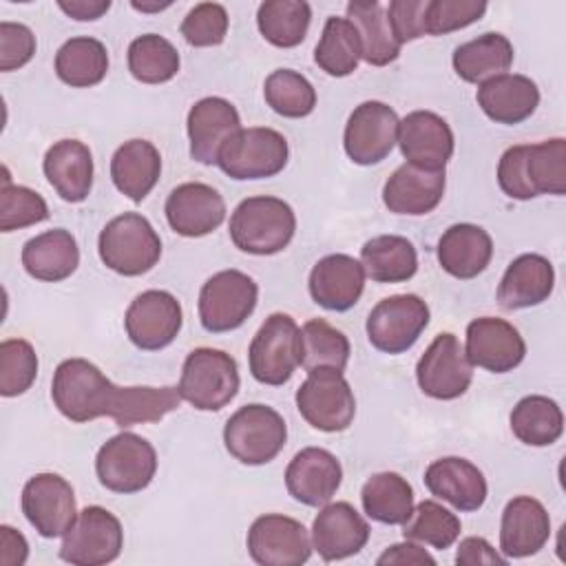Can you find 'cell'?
<instances>
[{"mask_svg": "<svg viewBox=\"0 0 566 566\" xmlns=\"http://www.w3.org/2000/svg\"><path fill=\"white\" fill-rule=\"evenodd\" d=\"M453 71L469 84H482L506 73L513 64V44L502 33H482L453 51Z\"/></svg>", "mask_w": 566, "mask_h": 566, "instance_id": "obj_35", "label": "cell"}, {"mask_svg": "<svg viewBox=\"0 0 566 566\" xmlns=\"http://www.w3.org/2000/svg\"><path fill=\"white\" fill-rule=\"evenodd\" d=\"M117 385L86 358H66L53 371L51 398L71 422H88L108 416Z\"/></svg>", "mask_w": 566, "mask_h": 566, "instance_id": "obj_3", "label": "cell"}, {"mask_svg": "<svg viewBox=\"0 0 566 566\" xmlns=\"http://www.w3.org/2000/svg\"><path fill=\"white\" fill-rule=\"evenodd\" d=\"M360 502L367 517L396 526L405 524L413 511V489L400 473L380 471L363 484Z\"/></svg>", "mask_w": 566, "mask_h": 566, "instance_id": "obj_38", "label": "cell"}, {"mask_svg": "<svg viewBox=\"0 0 566 566\" xmlns=\"http://www.w3.org/2000/svg\"><path fill=\"white\" fill-rule=\"evenodd\" d=\"M551 537V517L544 504L531 495L506 502L500 522V551L506 559L535 555Z\"/></svg>", "mask_w": 566, "mask_h": 566, "instance_id": "obj_26", "label": "cell"}, {"mask_svg": "<svg viewBox=\"0 0 566 566\" xmlns=\"http://www.w3.org/2000/svg\"><path fill=\"white\" fill-rule=\"evenodd\" d=\"M296 232L292 206L279 197H248L230 217V239L248 254L270 256L285 250Z\"/></svg>", "mask_w": 566, "mask_h": 566, "instance_id": "obj_2", "label": "cell"}, {"mask_svg": "<svg viewBox=\"0 0 566 566\" xmlns=\"http://www.w3.org/2000/svg\"><path fill=\"white\" fill-rule=\"evenodd\" d=\"M155 471V447L133 431H122L108 438L95 458L97 480L113 493L128 495L144 491L153 482Z\"/></svg>", "mask_w": 566, "mask_h": 566, "instance_id": "obj_7", "label": "cell"}, {"mask_svg": "<svg viewBox=\"0 0 566 566\" xmlns=\"http://www.w3.org/2000/svg\"><path fill=\"white\" fill-rule=\"evenodd\" d=\"M190 157L199 164L212 166L219 159L223 144L241 130L237 108L223 97H203L192 104L186 119Z\"/></svg>", "mask_w": 566, "mask_h": 566, "instance_id": "obj_24", "label": "cell"}, {"mask_svg": "<svg viewBox=\"0 0 566 566\" xmlns=\"http://www.w3.org/2000/svg\"><path fill=\"white\" fill-rule=\"evenodd\" d=\"M493 256L491 234L475 223H455L438 241V261L455 279H475Z\"/></svg>", "mask_w": 566, "mask_h": 566, "instance_id": "obj_32", "label": "cell"}, {"mask_svg": "<svg viewBox=\"0 0 566 566\" xmlns=\"http://www.w3.org/2000/svg\"><path fill=\"white\" fill-rule=\"evenodd\" d=\"M310 20L312 7L303 0H268L256 11L261 35L279 49L298 46L307 35Z\"/></svg>", "mask_w": 566, "mask_h": 566, "instance_id": "obj_42", "label": "cell"}, {"mask_svg": "<svg viewBox=\"0 0 566 566\" xmlns=\"http://www.w3.org/2000/svg\"><path fill=\"white\" fill-rule=\"evenodd\" d=\"M29 555V544L24 535L9 524L0 526V564L2 566H22Z\"/></svg>", "mask_w": 566, "mask_h": 566, "instance_id": "obj_56", "label": "cell"}, {"mask_svg": "<svg viewBox=\"0 0 566 566\" xmlns=\"http://www.w3.org/2000/svg\"><path fill=\"white\" fill-rule=\"evenodd\" d=\"M250 374L263 385L287 382L301 365V329L290 314H270L248 349Z\"/></svg>", "mask_w": 566, "mask_h": 566, "instance_id": "obj_8", "label": "cell"}, {"mask_svg": "<svg viewBox=\"0 0 566 566\" xmlns=\"http://www.w3.org/2000/svg\"><path fill=\"white\" fill-rule=\"evenodd\" d=\"M97 252L108 270L122 276H139L157 265L161 239L146 217L124 212L102 228Z\"/></svg>", "mask_w": 566, "mask_h": 566, "instance_id": "obj_4", "label": "cell"}, {"mask_svg": "<svg viewBox=\"0 0 566 566\" xmlns=\"http://www.w3.org/2000/svg\"><path fill=\"white\" fill-rule=\"evenodd\" d=\"M237 360L212 347L192 349L181 367L179 396L199 411L223 409L239 391Z\"/></svg>", "mask_w": 566, "mask_h": 566, "instance_id": "obj_6", "label": "cell"}, {"mask_svg": "<svg viewBox=\"0 0 566 566\" xmlns=\"http://www.w3.org/2000/svg\"><path fill=\"white\" fill-rule=\"evenodd\" d=\"M166 7H170V2H161V4H139V2H133V9H137V11H161V9H166Z\"/></svg>", "mask_w": 566, "mask_h": 566, "instance_id": "obj_58", "label": "cell"}, {"mask_svg": "<svg viewBox=\"0 0 566 566\" xmlns=\"http://www.w3.org/2000/svg\"><path fill=\"white\" fill-rule=\"evenodd\" d=\"M307 287L316 305L345 312L358 303L365 290L363 263L349 254H327L314 263Z\"/></svg>", "mask_w": 566, "mask_h": 566, "instance_id": "obj_27", "label": "cell"}, {"mask_svg": "<svg viewBox=\"0 0 566 566\" xmlns=\"http://www.w3.org/2000/svg\"><path fill=\"white\" fill-rule=\"evenodd\" d=\"M497 184L511 199L566 192V139L553 137L539 144H517L502 153Z\"/></svg>", "mask_w": 566, "mask_h": 566, "instance_id": "obj_1", "label": "cell"}, {"mask_svg": "<svg viewBox=\"0 0 566 566\" xmlns=\"http://www.w3.org/2000/svg\"><path fill=\"white\" fill-rule=\"evenodd\" d=\"M429 325V305L418 294H394L378 301L365 323L369 343L385 354H402Z\"/></svg>", "mask_w": 566, "mask_h": 566, "instance_id": "obj_13", "label": "cell"}, {"mask_svg": "<svg viewBox=\"0 0 566 566\" xmlns=\"http://www.w3.org/2000/svg\"><path fill=\"white\" fill-rule=\"evenodd\" d=\"M22 265L27 274L38 281H46V283L64 281L80 265L77 241L64 228L46 230L24 243Z\"/></svg>", "mask_w": 566, "mask_h": 566, "instance_id": "obj_33", "label": "cell"}, {"mask_svg": "<svg viewBox=\"0 0 566 566\" xmlns=\"http://www.w3.org/2000/svg\"><path fill=\"white\" fill-rule=\"evenodd\" d=\"M467 358L493 374L513 371L526 356V343L504 318L482 316L467 325Z\"/></svg>", "mask_w": 566, "mask_h": 566, "instance_id": "obj_19", "label": "cell"}, {"mask_svg": "<svg viewBox=\"0 0 566 566\" xmlns=\"http://www.w3.org/2000/svg\"><path fill=\"white\" fill-rule=\"evenodd\" d=\"M343 482L338 458L321 447L301 449L285 469L287 493L305 506L327 504Z\"/></svg>", "mask_w": 566, "mask_h": 566, "instance_id": "obj_21", "label": "cell"}, {"mask_svg": "<svg viewBox=\"0 0 566 566\" xmlns=\"http://www.w3.org/2000/svg\"><path fill=\"white\" fill-rule=\"evenodd\" d=\"M35 53V35L27 24L0 22V71L22 69Z\"/></svg>", "mask_w": 566, "mask_h": 566, "instance_id": "obj_52", "label": "cell"}, {"mask_svg": "<svg viewBox=\"0 0 566 566\" xmlns=\"http://www.w3.org/2000/svg\"><path fill=\"white\" fill-rule=\"evenodd\" d=\"M486 11L482 0H429L424 11V35H444L478 22Z\"/></svg>", "mask_w": 566, "mask_h": 566, "instance_id": "obj_50", "label": "cell"}, {"mask_svg": "<svg viewBox=\"0 0 566 566\" xmlns=\"http://www.w3.org/2000/svg\"><path fill=\"white\" fill-rule=\"evenodd\" d=\"M57 7L71 15L73 20L88 22L102 18L111 9V0H71V2H57Z\"/></svg>", "mask_w": 566, "mask_h": 566, "instance_id": "obj_57", "label": "cell"}, {"mask_svg": "<svg viewBox=\"0 0 566 566\" xmlns=\"http://www.w3.org/2000/svg\"><path fill=\"white\" fill-rule=\"evenodd\" d=\"M22 513L42 537H60L77 517L73 486L57 473H35L22 489Z\"/></svg>", "mask_w": 566, "mask_h": 566, "instance_id": "obj_18", "label": "cell"}, {"mask_svg": "<svg viewBox=\"0 0 566 566\" xmlns=\"http://www.w3.org/2000/svg\"><path fill=\"white\" fill-rule=\"evenodd\" d=\"M378 566H385V564H429L433 566L436 559L424 551L420 548L418 544H413L411 539H405L400 544H391L389 548L382 551V555L376 559Z\"/></svg>", "mask_w": 566, "mask_h": 566, "instance_id": "obj_55", "label": "cell"}, {"mask_svg": "<svg viewBox=\"0 0 566 566\" xmlns=\"http://www.w3.org/2000/svg\"><path fill=\"white\" fill-rule=\"evenodd\" d=\"M263 97L274 113L290 119L307 117L316 106V91L312 82L292 69L272 71L265 77Z\"/></svg>", "mask_w": 566, "mask_h": 566, "instance_id": "obj_46", "label": "cell"}, {"mask_svg": "<svg viewBox=\"0 0 566 566\" xmlns=\"http://www.w3.org/2000/svg\"><path fill=\"white\" fill-rule=\"evenodd\" d=\"M44 177L69 203H80L93 188V155L80 139L55 142L42 161Z\"/></svg>", "mask_w": 566, "mask_h": 566, "instance_id": "obj_30", "label": "cell"}, {"mask_svg": "<svg viewBox=\"0 0 566 566\" xmlns=\"http://www.w3.org/2000/svg\"><path fill=\"white\" fill-rule=\"evenodd\" d=\"M369 524L349 502L323 504L312 524V548L323 562H338L365 548Z\"/></svg>", "mask_w": 566, "mask_h": 566, "instance_id": "obj_22", "label": "cell"}, {"mask_svg": "<svg viewBox=\"0 0 566 566\" xmlns=\"http://www.w3.org/2000/svg\"><path fill=\"white\" fill-rule=\"evenodd\" d=\"M398 146L407 161L424 168H444L453 155L451 126L431 111H411L398 124Z\"/></svg>", "mask_w": 566, "mask_h": 566, "instance_id": "obj_25", "label": "cell"}, {"mask_svg": "<svg viewBox=\"0 0 566 566\" xmlns=\"http://www.w3.org/2000/svg\"><path fill=\"white\" fill-rule=\"evenodd\" d=\"M398 115L396 111L378 99L358 104L343 135V146L347 157L358 166L380 164L398 144Z\"/></svg>", "mask_w": 566, "mask_h": 566, "instance_id": "obj_15", "label": "cell"}, {"mask_svg": "<svg viewBox=\"0 0 566 566\" xmlns=\"http://www.w3.org/2000/svg\"><path fill=\"white\" fill-rule=\"evenodd\" d=\"M122 522L104 506H86L62 535L60 557L73 566H102L119 557Z\"/></svg>", "mask_w": 566, "mask_h": 566, "instance_id": "obj_12", "label": "cell"}, {"mask_svg": "<svg viewBox=\"0 0 566 566\" xmlns=\"http://www.w3.org/2000/svg\"><path fill=\"white\" fill-rule=\"evenodd\" d=\"M179 53L164 35L144 33L128 46V71L142 84H164L179 71Z\"/></svg>", "mask_w": 566, "mask_h": 566, "instance_id": "obj_45", "label": "cell"}, {"mask_svg": "<svg viewBox=\"0 0 566 566\" xmlns=\"http://www.w3.org/2000/svg\"><path fill=\"white\" fill-rule=\"evenodd\" d=\"M513 436L528 447H548L564 431V413L548 396H526L511 411Z\"/></svg>", "mask_w": 566, "mask_h": 566, "instance_id": "obj_41", "label": "cell"}, {"mask_svg": "<svg viewBox=\"0 0 566 566\" xmlns=\"http://www.w3.org/2000/svg\"><path fill=\"white\" fill-rule=\"evenodd\" d=\"M444 168H424L418 164L398 166L385 181L382 201L394 214L420 217L431 212L444 195Z\"/></svg>", "mask_w": 566, "mask_h": 566, "instance_id": "obj_23", "label": "cell"}, {"mask_svg": "<svg viewBox=\"0 0 566 566\" xmlns=\"http://www.w3.org/2000/svg\"><path fill=\"white\" fill-rule=\"evenodd\" d=\"M248 553L261 566H301L312 555L307 528L287 515H259L248 531Z\"/></svg>", "mask_w": 566, "mask_h": 566, "instance_id": "obj_16", "label": "cell"}, {"mask_svg": "<svg viewBox=\"0 0 566 566\" xmlns=\"http://www.w3.org/2000/svg\"><path fill=\"white\" fill-rule=\"evenodd\" d=\"M455 564L458 566H504L506 564V557L500 555L484 537H464L458 546V553H455Z\"/></svg>", "mask_w": 566, "mask_h": 566, "instance_id": "obj_54", "label": "cell"}, {"mask_svg": "<svg viewBox=\"0 0 566 566\" xmlns=\"http://www.w3.org/2000/svg\"><path fill=\"white\" fill-rule=\"evenodd\" d=\"M424 486L431 495L464 513L478 511L489 493L484 473L473 462L455 455L433 460L424 471Z\"/></svg>", "mask_w": 566, "mask_h": 566, "instance_id": "obj_28", "label": "cell"}, {"mask_svg": "<svg viewBox=\"0 0 566 566\" xmlns=\"http://www.w3.org/2000/svg\"><path fill=\"white\" fill-rule=\"evenodd\" d=\"M108 71L106 46L88 35L66 40L55 53V75L73 86L88 88L99 84Z\"/></svg>", "mask_w": 566, "mask_h": 566, "instance_id": "obj_40", "label": "cell"}, {"mask_svg": "<svg viewBox=\"0 0 566 566\" xmlns=\"http://www.w3.org/2000/svg\"><path fill=\"white\" fill-rule=\"evenodd\" d=\"M360 263L376 283H402L416 274L418 254L407 237L380 234L363 245Z\"/></svg>", "mask_w": 566, "mask_h": 566, "instance_id": "obj_37", "label": "cell"}, {"mask_svg": "<svg viewBox=\"0 0 566 566\" xmlns=\"http://www.w3.org/2000/svg\"><path fill=\"white\" fill-rule=\"evenodd\" d=\"M181 402L177 387H117L108 418L122 429L159 422Z\"/></svg>", "mask_w": 566, "mask_h": 566, "instance_id": "obj_39", "label": "cell"}, {"mask_svg": "<svg viewBox=\"0 0 566 566\" xmlns=\"http://www.w3.org/2000/svg\"><path fill=\"white\" fill-rule=\"evenodd\" d=\"M363 60L360 40L354 24L347 18H327L321 40L314 49V62L332 77L352 75Z\"/></svg>", "mask_w": 566, "mask_h": 566, "instance_id": "obj_43", "label": "cell"}, {"mask_svg": "<svg viewBox=\"0 0 566 566\" xmlns=\"http://www.w3.org/2000/svg\"><path fill=\"white\" fill-rule=\"evenodd\" d=\"M555 285V270L542 254L513 259L497 285V303L504 310H524L544 303Z\"/></svg>", "mask_w": 566, "mask_h": 566, "instance_id": "obj_31", "label": "cell"}, {"mask_svg": "<svg viewBox=\"0 0 566 566\" xmlns=\"http://www.w3.org/2000/svg\"><path fill=\"white\" fill-rule=\"evenodd\" d=\"M478 106L495 124L513 126L528 119L539 104L537 84L520 73H502L478 86Z\"/></svg>", "mask_w": 566, "mask_h": 566, "instance_id": "obj_29", "label": "cell"}, {"mask_svg": "<svg viewBox=\"0 0 566 566\" xmlns=\"http://www.w3.org/2000/svg\"><path fill=\"white\" fill-rule=\"evenodd\" d=\"M287 139L265 126L241 128L221 148L217 166L232 179H268L279 175L287 164Z\"/></svg>", "mask_w": 566, "mask_h": 566, "instance_id": "obj_9", "label": "cell"}, {"mask_svg": "<svg viewBox=\"0 0 566 566\" xmlns=\"http://www.w3.org/2000/svg\"><path fill=\"white\" fill-rule=\"evenodd\" d=\"M460 520L455 513L433 500H422L413 506L411 515L402 524V537L420 544H429L438 551L449 548L460 537Z\"/></svg>", "mask_w": 566, "mask_h": 566, "instance_id": "obj_47", "label": "cell"}, {"mask_svg": "<svg viewBox=\"0 0 566 566\" xmlns=\"http://www.w3.org/2000/svg\"><path fill=\"white\" fill-rule=\"evenodd\" d=\"M161 175V155L148 139L124 142L111 159V179L130 201L139 203Z\"/></svg>", "mask_w": 566, "mask_h": 566, "instance_id": "obj_34", "label": "cell"}, {"mask_svg": "<svg viewBox=\"0 0 566 566\" xmlns=\"http://www.w3.org/2000/svg\"><path fill=\"white\" fill-rule=\"evenodd\" d=\"M287 427L283 416L268 405H245L237 409L223 427L228 453L248 467L272 462L285 447Z\"/></svg>", "mask_w": 566, "mask_h": 566, "instance_id": "obj_5", "label": "cell"}, {"mask_svg": "<svg viewBox=\"0 0 566 566\" xmlns=\"http://www.w3.org/2000/svg\"><path fill=\"white\" fill-rule=\"evenodd\" d=\"M49 219V206L35 190L11 184L4 175L0 188V230L13 232Z\"/></svg>", "mask_w": 566, "mask_h": 566, "instance_id": "obj_49", "label": "cell"}, {"mask_svg": "<svg viewBox=\"0 0 566 566\" xmlns=\"http://www.w3.org/2000/svg\"><path fill=\"white\" fill-rule=\"evenodd\" d=\"M347 336L325 318H312L301 327V365L307 371L336 369L343 371L349 360Z\"/></svg>", "mask_w": 566, "mask_h": 566, "instance_id": "obj_44", "label": "cell"}, {"mask_svg": "<svg viewBox=\"0 0 566 566\" xmlns=\"http://www.w3.org/2000/svg\"><path fill=\"white\" fill-rule=\"evenodd\" d=\"M228 11L219 2H201L192 7L184 22L181 35L190 46H217L228 33Z\"/></svg>", "mask_w": 566, "mask_h": 566, "instance_id": "obj_51", "label": "cell"}, {"mask_svg": "<svg viewBox=\"0 0 566 566\" xmlns=\"http://www.w3.org/2000/svg\"><path fill=\"white\" fill-rule=\"evenodd\" d=\"M166 221L181 237H206L226 219V201L208 184L188 181L177 186L164 206Z\"/></svg>", "mask_w": 566, "mask_h": 566, "instance_id": "obj_20", "label": "cell"}, {"mask_svg": "<svg viewBox=\"0 0 566 566\" xmlns=\"http://www.w3.org/2000/svg\"><path fill=\"white\" fill-rule=\"evenodd\" d=\"M259 285L241 270H221L212 274L199 292V321L210 334H223L241 327L256 307Z\"/></svg>", "mask_w": 566, "mask_h": 566, "instance_id": "obj_10", "label": "cell"}, {"mask_svg": "<svg viewBox=\"0 0 566 566\" xmlns=\"http://www.w3.org/2000/svg\"><path fill=\"white\" fill-rule=\"evenodd\" d=\"M347 20L354 24L363 60L371 66H387L400 55V42L387 20V9L378 0H352L347 4Z\"/></svg>", "mask_w": 566, "mask_h": 566, "instance_id": "obj_36", "label": "cell"}, {"mask_svg": "<svg viewBox=\"0 0 566 566\" xmlns=\"http://www.w3.org/2000/svg\"><path fill=\"white\" fill-rule=\"evenodd\" d=\"M416 380L422 394L436 400H453L469 389L473 365L455 334L442 332L433 338L416 365Z\"/></svg>", "mask_w": 566, "mask_h": 566, "instance_id": "obj_14", "label": "cell"}, {"mask_svg": "<svg viewBox=\"0 0 566 566\" xmlns=\"http://www.w3.org/2000/svg\"><path fill=\"white\" fill-rule=\"evenodd\" d=\"M296 409L303 420L325 433L345 431L356 416V398L343 371L314 369L296 389Z\"/></svg>", "mask_w": 566, "mask_h": 566, "instance_id": "obj_11", "label": "cell"}, {"mask_svg": "<svg viewBox=\"0 0 566 566\" xmlns=\"http://www.w3.org/2000/svg\"><path fill=\"white\" fill-rule=\"evenodd\" d=\"M429 0H394L387 7V20L394 38L405 44L424 35V11Z\"/></svg>", "mask_w": 566, "mask_h": 566, "instance_id": "obj_53", "label": "cell"}, {"mask_svg": "<svg viewBox=\"0 0 566 566\" xmlns=\"http://www.w3.org/2000/svg\"><path fill=\"white\" fill-rule=\"evenodd\" d=\"M38 376V356L29 340L7 338L0 343V394L13 398L31 389Z\"/></svg>", "mask_w": 566, "mask_h": 566, "instance_id": "obj_48", "label": "cell"}, {"mask_svg": "<svg viewBox=\"0 0 566 566\" xmlns=\"http://www.w3.org/2000/svg\"><path fill=\"white\" fill-rule=\"evenodd\" d=\"M184 323L179 301L166 290H146L126 310L124 327L130 343L144 352L168 347Z\"/></svg>", "mask_w": 566, "mask_h": 566, "instance_id": "obj_17", "label": "cell"}]
</instances>
